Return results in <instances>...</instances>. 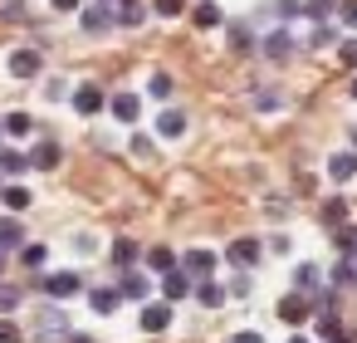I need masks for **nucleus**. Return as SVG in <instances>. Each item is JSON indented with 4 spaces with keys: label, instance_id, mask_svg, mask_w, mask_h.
I'll list each match as a JSON object with an SVG mask.
<instances>
[{
    "label": "nucleus",
    "instance_id": "obj_1",
    "mask_svg": "<svg viewBox=\"0 0 357 343\" xmlns=\"http://www.w3.org/2000/svg\"><path fill=\"white\" fill-rule=\"evenodd\" d=\"M176 270H181L191 284H196V279H211V275H215V250H201V245H196V250L176 255Z\"/></svg>",
    "mask_w": 357,
    "mask_h": 343
},
{
    "label": "nucleus",
    "instance_id": "obj_2",
    "mask_svg": "<svg viewBox=\"0 0 357 343\" xmlns=\"http://www.w3.org/2000/svg\"><path fill=\"white\" fill-rule=\"evenodd\" d=\"M79 289H84L79 270H54V275H45V294H50V299H74Z\"/></svg>",
    "mask_w": 357,
    "mask_h": 343
},
{
    "label": "nucleus",
    "instance_id": "obj_3",
    "mask_svg": "<svg viewBox=\"0 0 357 343\" xmlns=\"http://www.w3.org/2000/svg\"><path fill=\"white\" fill-rule=\"evenodd\" d=\"M40 50H10V59H6V69H10V79H35L40 74Z\"/></svg>",
    "mask_w": 357,
    "mask_h": 343
},
{
    "label": "nucleus",
    "instance_id": "obj_4",
    "mask_svg": "<svg viewBox=\"0 0 357 343\" xmlns=\"http://www.w3.org/2000/svg\"><path fill=\"white\" fill-rule=\"evenodd\" d=\"M79 25H84V35H103V30L113 25V10L103 6V0H93V6L79 10Z\"/></svg>",
    "mask_w": 357,
    "mask_h": 343
},
{
    "label": "nucleus",
    "instance_id": "obj_5",
    "mask_svg": "<svg viewBox=\"0 0 357 343\" xmlns=\"http://www.w3.org/2000/svg\"><path fill=\"white\" fill-rule=\"evenodd\" d=\"M69 98H74V113H84V118H89V113H103V103H108L98 84H79Z\"/></svg>",
    "mask_w": 357,
    "mask_h": 343
},
{
    "label": "nucleus",
    "instance_id": "obj_6",
    "mask_svg": "<svg viewBox=\"0 0 357 343\" xmlns=\"http://www.w3.org/2000/svg\"><path fill=\"white\" fill-rule=\"evenodd\" d=\"M259 255H264V245H259V240H250V235L230 240V250H225V260H230V265H240V270H250Z\"/></svg>",
    "mask_w": 357,
    "mask_h": 343
},
{
    "label": "nucleus",
    "instance_id": "obj_7",
    "mask_svg": "<svg viewBox=\"0 0 357 343\" xmlns=\"http://www.w3.org/2000/svg\"><path fill=\"white\" fill-rule=\"evenodd\" d=\"M308 314H313L308 294H298V289H294V294H284V299H279V319H284V323H303Z\"/></svg>",
    "mask_w": 357,
    "mask_h": 343
},
{
    "label": "nucleus",
    "instance_id": "obj_8",
    "mask_svg": "<svg viewBox=\"0 0 357 343\" xmlns=\"http://www.w3.org/2000/svg\"><path fill=\"white\" fill-rule=\"evenodd\" d=\"M20 245H30V240H25V221H20V216H0V250L10 255V250H20Z\"/></svg>",
    "mask_w": 357,
    "mask_h": 343
},
{
    "label": "nucleus",
    "instance_id": "obj_9",
    "mask_svg": "<svg viewBox=\"0 0 357 343\" xmlns=\"http://www.w3.org/2000/svg\"><path fill=\"white\" fill-rule=\"evenodd\" d=\"M108 108H113V118H118V123H128V128L142 118V98H137V94H118Z\"/></svg>",
    "mask_w": 357,
    "mask_h": 343
},
{
    "label": "nucleus",
    "instance_id": "obj_10",
    "mask_svg": "<svg viewBox=\"0 0 357 343\" xmlns=\"http://www.w3.org/2000/svg\"><path fill=\"white\" fill-rule=\"evenodd\" d=\"M137 260H142V245H137L132 235H118V240H113V265H118V270H132Z\"/></svg>",
    "mask_w": 357,
    "mask_h": 343
},
{
    "label": "nucleus",
    "instance_id": "obj_11",
    "mask_svg": "<svg viewBox=\"0 0 357 343\" xmlns=\"http://www.w3.org/2000/svg\"><path fill=\"white\" fill-rule=\"evenodd\" d=\"M167 323H172V304L167 299H157V304L142 309V333H162Z\"/></svg>",
    "mask_w": 357,
    "mask_h": 343
},
{
    "label": "nucleus",
    "instance_id": "obj_12",
    "mask_svg": "<svg viewBox=\"0 0 357 343\" xmlns=\"http://www.w3.org/2000/svg\"><path fill=\"white\" fill-rule=\"evenodd\" d=\"M64 333H69L64 309H45V314H40V338H45V343H54V338H64Z\"/></svg>",
    "mask_w": 357,
    "mask_h": 343
},
{
    "label": "nucleus",
    "instance_id": "obj_13",
    "mask_svg": "<svg viewBox=\"0 0 357 343\" xmlns=\"http://www.w3.org/2000/svg\"><path fill=\"white\" fill-rule=\"evenodd\" d=\"M264 54H269L274 64H284V59L294 54V40H289V30H269V35H264Z\"/></svg>",
    "mask_w": 357,
    "mask_h": 343
},
{
    "label": "nucleus",
    "instance_id": "obj_14",
    "mask_svg": "<svg viewBox=\"0 0 357 343\" xmlns=\"http://www.w3.org/2000/svg\"><path fill=\"white\" fill-rule=\"evenodd\" d=\"M186 133V113L181 108H162L157 113V138H181Z\"/></svg>",
    "mask_w": 357,
    "mask_h": 343
},
{
    "label": "nucleus",
    "instance_id": "obj_15",
    "mask_svg": "<svg viewBox=\"0 0 357 343\" xmlns=\"http://www.w3.org/2000/svg\"><path fill=\"white\" fill-rule=\"evenodd\" d=\"M186 294H191V279H186L181 270H167V275H162V299L176 304V299H186Z\"/></svg>",
    "mask_w": 357,
    "mask_h": 343
},
{
    "label": "nucleus",
    "instance_id": "obj_16",
    "mask_svg": "<svg viewBox=\"0 0 357 343\" xmlns=\"http://www.w3.org/2000/svg\"><path fill=\"white\" fill-rule=\"evenodd\" d=\"M328 177L333 182H352L357 177V152H333L328 157Z\"/></svg>",
    "mask_w": 357,
    "mask_h": 343
},
{
    "label": "nucleus",
    "instance_id": "obj_17",
    "mask_svg": "<svg viewBox=\"0 0 357 343\" xmlns=\"http://www.w3.org/2000/svg\"><path fill=\"white\" fill-rule=\"evenodd\" d=\"M191 20H196V30H215V25H225V15H220V6H215V0H196Z\"/></svg>",
    "mask_w": 357,
    "mask_h": 343
},
{
    "label": "nucleus",
    "instance_id": "obj_18",
    "mask_svg": "<svg viewBox=\"0 0 357 343\" xmlns=\"http://www.w3.org/2000/svg\"><path fill=\"white\" fill-rule=\"evenodd\" d=\"M191 294L201 299V309H220V304H225V289H220L215 279H196V284H191Z\"/></svg>",
    "mask_w": 357,
    "mask_h": 343
},
{
    "label": "nucleus",
    "instance_id": "obj_19",
    "mask_svg": "<svg viewBox=\"0 0 357 343\" xmlns=\"http://www.w3.org/2000/svg\"><path fill=\"white\" fill-rule=\"evenodd\" d=\"M0 201H6V216H15V211H25V206H30V187H20V182L0 187Z\"/></svg>",
    "mask_w": 357,
    "mask_h": 343
},
{
    "label": "nucleus",
    "instance_id": "obj_20",
    "mask_svg": "<svg viewBox=\"0 0 357 343\" xmlns=\"http://www.w3.org/2000/svg\"><path fill=\"white\" fill-rule=\"evenodd\" d=\"M142 260H147V270H157V275L176 270V250H167V245H152V250H142Z\"/></svg>",
    "mask_w": 357,
    "mask_h": 343
},
{
    "label": "nucleus",
    "instance_id": "obj_21",
    "mask_svg": "<svg viewBox=\"0 0 357 343\" xmlns=\"http://www.w3.org/2000/svg\"><path fill=\"white\" fill-rule=\"evenodd\" d=\"M20 172H30V157L15 147H0V177H20Z\"/></svg>",
    "mask_w": 357,
    "mask_h": 343
},
{
    "label": "nucleus",
    "instance_id": "obj_22",
    "mask_svg": "<svg viewBox=\"0 0 357 343\" xmlns=\"http://www.w3.org/2000/svg\"><path fill=\"white\" fill-rule=\"evenodd\" d=\"M30 167H40V172H54V167H59V143H40V147L30 152Z\"/></svg>",
    "mask_w": 357,
    "mask_h": 343
},
{
    "label": "nucleus",
    "instance_id": "obj_23",
    "mask_svg": "<svg viewBox=\"0 0 357 343\" xmlns=\"http://www.w3.org/2000/svg\"><path fill=\"white\" fill-rule=\"evenodd\" d=\"M323 226H328V231L347 226V201H342V196H328V201H323Z\"/></svg>",
    "mask_w": 357,
    "mask_h": 343
},
{
    "label": "nucleus",
    "instance_id": "obj_24",
    "mask_svg": "<svg viewBox=\"0 0 357 343\" xmlns=\"http://www.w3.org/2000/svg\"><path fill=\"white\" fill-rule=\"evenodd\" d=\"M294 284H298V294H318V289H323L318 265H298V270H294Z\"/></svg>",
    "mask_w": 357,
    "mask_h": 343
},
{
    "label": "nucleus",
    "instance_id": "obj_25",
    "mask_svg": "<svg viewBox=\"0 0 357 343\" xmlns=\"http://www.w3.org/2000/svg\"><path fill=\"white\" fill-rule=\"evenodd\" d=\"M118 294H123V299H137V304H142V299L152 294V284H147V275H123Z\"/></svg>",
    "mask_w": 357,
    "mask_h": 343
},
{
    "label": "nucleus",
    "instance_id": "obj_26",
    "mask_svg": "<svg viewBox=\"0 0 357 343\" xmlns=\"http://www.w3.org/2000/svg\"><path fill=\"white\" fill-rule=\"evenodd\" d=\"M89 304H93V314H118L123 294L118 289H89Z\"/></svg>",
    "mask_w": 357,
    "mask_h": 343
},
{
    "label": "nucleus",
    "instance_id": "obj_27",
    "mask_svg": "<svg viewBox=\"0 0 357 343\" xmlns=\"http://www.w3.org/2000/svg\"><path fill=\"white\" fill-rule=\"evenodd\" d=\"M333 10H337V0H308V6H298V15H308V20H318V25H328Z\"/></svg>",
    "mask_w": 357,
    "mask_h": 343
},
{
    "label": "nucleus",
    "instance_id": "obj_28",
    "mask_svg": "<svg viewBox=\"0 0 357 343\" xmlns=\"http://www.w3.org/2000/svg\"><path fill=\"white\" fill-rule=\"evenodd\" d=\"M113 25H128V30L142 25V6H137V0H123V6L113 10Z\"/></svg>",
    "mask_w": 357,
    "mask_h": 343
},
{
    "label": "nucleus",
    "instance_id": "obj_29",
    "mask_svg": "<svg viewBox=\"0 0 357 343\" xmlns=\"http://www.w3.org/2000/svg\"><path fill=\"white\" fill-rule=\"evenodd\" d=\"M333 240H337L342 260H357V231H352V226H337V231H333Z\"/></svg>",
    "mask_w": 357,
    "mask_h": 343
},
{
    "label": "nucleus",
    "instance_id": "obj_30",
    "mask_svg": "<svg viewBox=\"0 0 357 343\" xmlns=\"http://www.w3.org/2000/svg\"><path fill=\"white\" fill-rule=\"evenodd\" d=\"M0 128H6L10 138H25V133L35 128V118H30V113H6V123H0Z\"/></svg>",
    "mask_w": 357,
    "mask_h": 343
},
{
    "label": "nucleus",
    "instance_id": "obj_31",
    "mask_svg": "<svg viewBox=\"0 0 357 343\" xmlns=\"http://www.w3.org/2000/svg\"><path fill=\"white\" fill-rule=\"evenodd\" d=\"M333 284H337V289L357 284V260H337V265H333Z\"/></svg>",
    "mask_w": 357,
    "mask_h": 343
},
{
    "label": "nucleus",
    "instance_id": "obj_32",
    "mask_svg": "<svg viewBox=\"0 0 357 343\" xmlns=\"http://www.w3.org/2000/svg\"><path fill=\"white\" fill-rule=\"evenodd\" d=\"M230 50H240V54H250V50H255V35H250L245 25H230Z\"/></svg>",
    "mask_w": 357,
    "mask_h": 343
},
{
    "label": "nucleus",
    "instance_id": "obj_33",
    "mask_svg": "<svg viewBox=\"0 0 357 343\" xmlns=\"http://www.w3.org/2000/svg\"><path fill=\"white\" fill-rule=\"evenodd\" d=\"M308 45H313V50H328V45H337V30H333V25H313Z\"/></svg>",
    "mask_w": 357,
    "mask_h": 343
},
{
    "label": "nucleus",
    "instance_id": "obj_34",
    "mask_svg": "<svg viewBox=\"0 0 357 343\" xmlns=\"http://www.w3.org/2000/svg\"><path fill=\"white\" fill-rule=\"evenodd\" d=\"M147 94L167 103V98H172V74H152V84H147Z\"/></svg>",
    "mask_w": 357,
    "mask_h": 343
},
{
    "label": "nucleus",
    "instance_id": "obj_35",
    "mask_svg": "<svg viewBox=\"0 0 357 343\" xmlns=\"http://www.w3.org/2000/svg\"><path fill=\"white\" fill-rule=\"evenodd\" d=\"M337 328H342V323H337V309H318V333H323V338H333Z\"/></svg>",
    "mask_w": 357,
    "mask_h": 343
},
{
    "label": "nucleus",
    "instance_id": "obj_36",
    "mask_svg": "<svg viewBox=\"0 0 357 343\" xmlns=\"http://www.w3.org/2000/svg\"><path fill=\"white\" fill-rule=\"evenodd\" d=\"M152 10H157L162 20H176V15L186 10V0H152Z\"/></svg>",
    "mask_w": 357,
    "mask_h": 343
},
{
    "label": "nucleus",
    "instance_id": "obj_37",
    "mask_svg": "<svg viewBox=\"0 0 357 343\" xmlns=\"http://www.w3.org/2000/svg\"><path fill=\"white\" fill-rule=\"evenodd\" d=\"M45 255H50L45 245H20V260H25L30 270H40V265H45Z\"/></svg>",
    "mask_w": 357,
    "mask_h": 343
},
{
    "label": "nucleus",
    "instance_id": "obj_38",
    "mask_svg": "<svg viewBox=\"0 0 357 343\" xmlns=\"http://www.w3.org/2000/svg\"><path fill=\"white\" fill-rule=\"evenodd\" d=\"M20 299H25V294H20L15 284H0V309H6V314H10V309H20Z\"/></svg>",
    "mask_w": 357,
    "mask_h": 343
},
{
    "label": "nucleus",
    "instance_id": "obj_39",
    "mask_svg": "<svg viewBox=\"0 0 357 343\" xmlns=\"http://www.w3.org/2000/svg\"><path fill=\"white\" fill-rule=\"evenodd\" d=\"M0 343H25L20 323H10V319H0Z\"/></svg>",
    "mask_w": 357,
    "mask_h": 343
},
{
    "label": "nucleus",
    "instance_id": "obj_40",
    "mask_svg": "<svg viewBox=\"0 0 357 343\" xmlns=\"http://www.w3.org/2000/svg\"><path fill=\"white\" fill-rule=\"evenodd\" d=\"M337 15H342V25H347V30H357V0H347V6H337Z\"/></svg>",
    "mask_w": 357,
    "mask_h": 343
},
{
    "label": "nucleus",
    "instance_id": "obj_41",
    "mask_svg": "<svg viewBox=\"0 0 357 343\" xmlns=\"http://www.w3.org/2000/svg\"><path fill=\"white\" fill-rule=\"evenodd\" d=\"M337 54H342V64H352V69H357V40H342V45H337Z\"/></svg>",
    "mask_w": 357,
    "mask_h": 343
},
{
    "label": "nucleus",
    "instance_id": "obj_42",
    "mask_svg": "<svg viewBox=\"0 0 357 343\" xmlns=\"http://www.w3.org/2000/svg\"><path fill=\"white\" fill-rule=\"evenodd\" d=\"M274 15H279V20H294V15H298V0H279Z\"/></svg>",
    "mask_w": 357,
    "mask_h": 343
},
{
    "label": "nucleus",
    "instance_id": "obj_43",
    "mask_svg": "<svg viewBox=\"0 0 357 343\" xmlns=\"http://www.w3.org/2000/svg\"><path fill=\"white\" fill-rule=\"evenodd\" d=\"M230 294H240V299H245V294H250V275H235V279H230Z\"/></svg>",
    "mask_w": 357,
    "mask_h": 343
},
{
    "label": "nucleus",
    "instance_id": "obj_44",
    "mask_svg": "<svg viewBox=\"0 0 357 343\" xmlns=\"http://www.w3.org/2000/svg\"><path fill=\"white\" fill-rule=\"evenodd\" d=\"M255 103H259V108H264V113H269V108H279V103H284V98H279V94H259V98H255Z\"/></svg>",
    "mask_w": 357,
    "mask_h": 343
},
{
    "label": "nucleus",
    "instance_id": "obj_45",
    "mask_svg": "<svg viewBox=\"0 0 357 343\" xmlns=\"http://www.w3.org/2000/svg\"><path fill=\"white\" fill-rule=\"evenodd\" d=\"M132 152L137 157H152V138H132Z\"/></svg>",
    "mask_w": 357,
    "mask_h": 343
},
{
    "label": "nucleus",
    "instance_id": "obj_46",
    "mask_svg": "<svg viewBox=\"0 0 357 343\" xmlns=\"http://www.w3.org/2000/svg\"><path fill=\"white\" fill-rule=\"evenodd\" d=\"M230 343H264V338H259V333H255V328H245V333H235V338H230Z\"/></svg>",
    "mask_w": 357,
    "mask_h": 343
},
{
    "label": "nucleus",
    "instance_id": "obj_47",
    "mask_svg": "<svg viewBox=\"0 0 357 343\" xmlns=\"http://www.w3.org/2000/svg\"><path fill=\"white\" fill-rule=\"evenodd\" d=\"M84 0H54V10H79Z\"/></svg>",
    "mask_w": 357,
    "mask_h": 343
},
{
    "label": "nucleus",
    "instance_id": "obj_48",
    "mask_svg": "<svg viewBox=\"0 0 357 343\" xmlns=\"http://www.w3.org/2000/svg\"><path fill=\"white\" fill-rule=\"evenodd\" d=\"M328 343H357V338H352V333H342V328H337V333H333V338H328Z\"/></svg>",
    "mask_w": 357,
    "mask_h": 343
},
{
    "label": "nucleus",
    "instance_id": "obj_49",
    "mask_svg": "<svg viewBox=\"0 0 357 343\" xmlns=\"http://www.w3.org/2000/svg\"><path fill=\"white\" fill-rule=\"evenodd\" d=\"M289 343H308V338H303V333H294V338H289Z\"/></svg>",
    "mask_w": 357,
    "mask_h": 343
},
{
    "label": "nucleus",
    "instance_id": "obj_50",
    "mask_svg": "<svg viewBox=\"0 0 357 343\" xmlns=\"http://www.w3.org/2000/svg\"><path fill=\"white\" fill-rule=\"evenodd\" d=\"M0 275H6V250H0Z\"/></svg>",
    "mask_w": 357,
    "mask_h": 343
},
{
    "label": "nucleus",
    "instance_id": "obj_51",
    "mask_svg": "<svg viewBox=\"0 0 357 343\" xmlns=\"http://www.w3.org/2000/svg\"><path fill=\"white\" fill-rule=\"evenodd\" d=\"M352 98H357V79H352Z\"/></svg>",
    "mask_w": 357,
    "mask_h": 343
},
{
    "label": "nucleus",
    "instance_id": "obj_52",
    "mask_svg": "<svg viewBox=\"0 0 357 343\" xmlns=\"http://www.w3.org/2000/svg\"><path fill=\"white\" fill-rule=\"evenodd\" d=\"M118 6H123V0H118Z\"/></svg>",
    "mask_w": 357,
    "mask_h": 343
}]
</instances>
